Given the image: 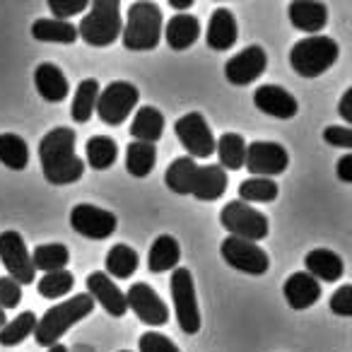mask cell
Wrapping results in <instances>:
<instances>
[{
  "instance_id": "29",
  "label": "cell",
  "mask_w": 352,
  "mask_h": 352,
  "mask_svg": "<svg viewBox=\"0 0 352 352\" xmlns=\"http://www.w3.org/2000/svg\"><path fill=\"white\" fill-rule=\"evenodd\" d=\"M215 150L220 157V166L222 169L236 171L244 166L246 160V140L236 133H222L215 140Z\"/></svg>"
},
{
  "instance_id": "26",
  "label": "cell",
  "mask_w": 352,
  "mask_h": 352,
  "mask_svg": "<svg viewBox=\"0 0 352 352\" xmlns=\"http://www.w3.org/2000/svg\"><path fill=\"white\" fill-rule=\"evenodd\" d=\"M164 133V113L155 107H140L131 123V135L138 142H150L155 145Z\"/></svg>"
},
{
  "instance_id": "45",
  "label": "cell",
  "mask_w": 352,
  "mask_h": 352,
  "mask_svg": "<svg viewBox=\"0 0 352 352\" xmlns=\"http://www.w3.org/2000/svg\"><path fill=\"white\" fill-rule=\"evenodd\" d=\"M193 6V0H169V8H174V10H188V8Z\"/></svg>"
},
{
  "instance_id": "18",
  "label": "cell",
  "mask_w": 352,
  "mask_h": 352,
  "mask_svg": "<svg viewBox=\"0 0 352 352\" xmlns=\"http://www.w3.org/2000/svg\"><path fill=\"white\" fill-rule=\"evenodd\" d=\"M254 104L258 111L275 118H292L299 111V104L294 94H289L280 85H261L254 92Z\"/></svg>"
},
{
  "instance_id": "13",
  "label": "cell",
  "mask_w": 352,
  "mask_h": 352,
  "mask_svg": "<svg viewBox=\"0 0 352 352\" xmlns=\"http://www.w3.org/2000/svg\"><path fill=\"white\" fill-rule=\"evenodd\" d=\"M289 155L280 142L270 140H256L251 145H246V160L244 166L254 176L261 179H270V176H278L287 169Z\"/></svg>"
},
{
  "instance_id": "11",
  "label": "cell",
  "mask_w": 352,
  "mask_h": 352,
  "mask_svg": "<svg viewBox=\"0 0 352 352\" xmlns=\"http://www.w3.org/2000/svg\"><path fill=\"white\" fill-rule=\"evenodd\" d=\"M174 133L188 157H210L215 152V135H212L210 126H208L206 116L198 111L184 113L179 121L174 123Z\"/></svg>"
},
{
  "instance_id": "38",
  "label": "cell",
  "mask_w": 352,
  "mask_h": 352,
  "mask_svg": "<svg viewBox=\"0 0 352 352\" xmlns=\"http://www.w3.org/2000/svg\"><path fill=\"white\" fill-rule=\"evenodd\" d=\"M138 345H140V352H182L179 345L171 342V338L162 336V333H157V331L142 333Z\"/></svg>"
},
{
  "instance_id": "37",
  "label": "cell",
  "mask_w": 352,
  "mask_h": 352,
  "mask_svg": "<svg viewBox=\"0 0 352 352\" xmlns=\"http://www.w3.org/2000/svg\"><path fill=\"white\" fill-rule=\"evenodd\" d=\"M75 285V278L70 270H56V273H44V278L36 285V292L44 299H60L68 294Z\"/></svg>"
},
{
  "instance_id": "31",
  "label": "cell",
  "mask_w": 352,
  "mask_h": 352,
  "mask_svg": "<svg viewBox=\"0 0 352 352\" xmlns=\"http://www.w3.org/2000/svg\"><path fill=\"white\" fill-rule=\"evenodd\" d=\"M97 97H99V82L94 78H87L78 85L73 97V109L70 116L75 123H87L92 118L94 109H97Z\"/></svg>"
},
{
  "instance_id": "15",
  "label": "cell",
  "mask_w": 352,
  "mask_h": 352,
  "mask_svg": "<svg viewBox=\"0 0 352 352\" xmlns=\"http://www.w3.org/2000/svg\"><path fill=\"white\" fill-rule=\"evenodd\" d=\"M126 307L147 326H164L169 321V309L162 297L147 283H135L126 292Z\"/></svg>"
},
{
  "instance_id": "20",
  "label": "cell",
  "mask_w": 352,
  "mask_h": 352,
  "mask_svg": "<svg viewBox=\"0 0 352 352\" xmlns=\"http://www.w3.org/2000/svg\"><path fill=\"white\" fill-rule=\"evenodd\" d=\"M287 15L294 30L307 32L316 36L328 25V8L326 3H311V0H294L287 6Z\"/></svg>"
},
{
  "instance_id": "21",
  "label": "cell",
  "mask_w": 352,
  "mask_h": 352,
  "mask_svg": "<svg viewBox=\"0 0 352 352\" xmlns=\"http://www.w3.org/2000/svg\"><path fill=\"white\" fill-rule=\"evenodd\" d=\"M34 87L41 94V99L51 104L63 102L70 94V85L68 78L63 75V70L56 63H39L34 70Z\"/></svg>"
},
{
  "instance_id": "32",
  "label": "cell",
  "mask_w": 352,
  "mask_h": 352,
  "mask_svg": "<svg viewBox=\"0 0 352 352\" xmlns=\"http://www.w3.org/2000/svg\"><path fill=\"white\" fill-rule=\"evenodd\" d=\"M70 263V251L65 244H39L32 254V265L34 270L41 273H56V270H65Z\"/></svg>"
},
{
  "instance_id": "4",
  "label": "cell",
  "mask_w": 352,
  "mask_h": 352,
  "mask_svg": "<svg viewBox=\"0 0 352 352\" xmlns=\"http://www.w3.org/2000/svg\"><path fill=\"white\" fill-rule=\"evenodd\" d=\"M162 30H164V22H162L160 6H155L150 0L131 3L126 25L121 30L123 46L128 51H152L160 44Z\"/></svg>"
},
{
  "instance_id": "30",
  "label": "cell",
  "mask_w": 352,
  "mask_h": 352,
  "mask_svg": "<svg viewBox=\"0 0 352 352\" xmlns=\"http://www.w3.org/2000/svg\"><path fill=\"white\" fill-rule=\"evenodd\" d=\"M157 162V147L150 142H138L133 140L126 147V171L135 179H145Z\"/></svg>"
},
{
  "instance_id": "17",
  "label": "cell",
  "mask_w": 352,
  "mask_h": 352,
  "mask_svg": "<svg viewBox=\"0 0 352 352\" xmlns=\"http://www.w3.org/2000/svg\"><path fill=\"white\" fill-rule=\"evenodd\" d=\"M87 294L92 297L94 304H102L109 316H123V314L128 311L126 294H123L121 287H116V283H113L107 273H102V270L87 275Z\"/></svg>"
},
{
  "instance_id": "6",
  "label": "cell",
  "mask_w": 352,
  "mask_h": 352,
  "mask_svg": "<svg viewBox=\"0 0 352 352\" xmlns=\"http://www.w3.org/2000/svg\"><path fill=\"white\" fill-rule=\"evenodd\" d=\"M340 56V46L333 36H304L289 49V65L302 78H318Z\"/></svg>"
},
{
  "instance_id": "27",
  "label": "cell",
  "mask_w": 352,
  "mask_h": 352,
  "mask_svg": "<svg viewBox=\"0 0 352 352\" xmlns=\"http://www.w3.org/2000/svg\"><path fill=\"white\" fill-rule=\"evenodd\" d=\"M32 36L36 41H51V44H75L78 41V27L68 20L41 17L32 25Z\"/></svg>"
},
{
  "instance_id": "36",
  "label": "cell",
  "mask_w": 352,
  "mask_h": 352,
  "mask_svg": "<svg viewBox=\"0 0 352 352\" xmlns=\"http://www.w3.org/2000/svg\"><path fill=\"white\" fill-rule=\"evenodd\" d=\"M280 193L278 184L273 179H261V176H251L246 182L239 184V198L241 203H270L275 201Z\"/></svg>"
},
{
  "instance_id": "8",
  "label": "cell",
  "mask_w": 352,
  "mask_h": 352,
  "mask_svg": "<svg viewBox=\"0 0 352 352\" xmlns=\"http://www.w3.org/2000/svg\"><path fill=\"white\" fill-rule=\"evenodd\" d=\"M138 99H140V92H138L135 85L126 82V80H116V82L99 89L94 111L107 126H121L133 113V109L138 107Z\"/></svg>"
},
{
  "instance_id": "40",
  "label": "cell",
  "mask_w": 352,
  "mask_h": 352,
  "mask_svg": "<svg viewBox=\"0 0 352 352\" xmlns=\"http://www.w3.org/2000/svg\"><path fill=\"white\" fill-rule=\"evenodd\" d=\"M22 302V285H17L12 278H0V309L6 311V309L12 307H20Z\"/></svg>"
},
{
  "instance_id": "34",
  "label": "cell",
  "mask_w": 352,
  "mask_h": 352,
  "mask_svg": "<svg viewBox=\"0 0 352 352\" xmlns=\"http://www.w3.org/2000/svg\"><path fill=\"white\" fill-rule=\"evenodd\" d=\"M85 152H87V164L92 169L102 171V169H109V166L116 162L118 157V147L116 142L111 140L109 135H94L87 140L85 145Z\"/></svg>"
},
{
  "instance_id": "7",
  "label": "cell",
  "mask_w": 352,
  "mask_h": 352,
  "mask_svg": "<svg viewBox=\"0 0 352 352\" xmlns=\"http://www.w3.org/2000/svg\"><path fill=\"white\" fill-rule=\"evenodd\" d=\"M171 299H174V311L176 321L186 336L201 331V309H198L196 299V285H193V275L188 268H174L171 273Z\"/></svg>"
},
{
  "instance_id": "12",
  "label": "cell",
  "mask_w": 352,
  "mask_h": 352,
  "mask_svg": "<svg viewBox=\"0 0 352 352\" xmlns=\"http://www.w3.org/2000/svg\"><path fill=\"white\" fill-rule=\"evenodd\" d=\"M220 254L230 268L246 275H263L270 268L268 254L263 249H258V244H254V241L227 236L220 246Z\"/></svg>"
},
{
  "instance_id": "2",
  "label": "cell",
  "mask_w": 352,
  "mask_h": 352,
  "mask_svg": "<svg viewBox=\"0 0 352 352\" xmlns=\"http://www.w3.org/2000/svg\"><path fill=\"white\" fill-rule=\"evenodd\" d=\"M39 162L44 179L54 186H68L82 179L85 162L75 152V131L65 126H56L41 138Z\"/></svg>"
},
{
  "instance_id": "41",
  "label": "cell",
  "mask_w": 352,
  "mask_h": 352,
  "mask_svg": "<svg viewBox=\"0 0 352 352\" xmlns=\"http://www.w3.org/2000/svg\"><path fill=\"white\" fill-rule=\"evenodd\" d=\"M331 311L342 318L352 316V285H342V287H338L336 292H333Z\"/></svg>"
},
{
  "instance_id": "44",
  "label": "cell",
  "mask_w": 352,
  "mask_h": 352,
  "mask_svg": "<svg viewBox=\"0 0 352 352\" xmlns=\"http://www.w3.org/2000/svg\"><path fill=\"white\" fill-rule=\"evenodd\" d=\"M338 111H340V118L347 123V128H350V126H352V87H350V89H345V94H342Z\"/></svg>"
},
{
  "instance_id": "24",
  "label": "cell",
  "mask_w": 352,
  "mask_h": 352,
  "mask_svg": "<svg viewBox=\"0 0 352 352\" xmlns=\"http://www.w3.org/2000/svg\"><path fill=\"white\" fill-rule=\"evenodd\" d=\"M162 32H164V39L169 44V49L186 51L201 36V22H198V17L188 15V12H179V15L166 22V27Z\"/></svg>"
},
{
  "instance_id": "16",
  "label": "cell",
  "mask_w": 352,
  "mask_h": 352,
  "mask_svg": "<svg viewBox=\"0 0 352 352\" xmlns=\"http://www.w3.org/2000/svg\"><path fill=\"white\" fill-rule=\"evenodd\" d=\"M265 65H268L265 51L261 46H246L225 63V78L236 87H246L265 73Z\"/></svg>"
},
{
  "instance_id": "9",
  "label": "cell",
  "mask_w": 352,
  "mask_h": 352,
  "mask_svg": "<svg viewBox=\"0 0 352 352\" xmlns=\"http://www.w3.org/2000/svg\"><path fill=\"white\" fill-rule=\"evenodd\" d=\"M220 222L230 236L236 239H246V241H261L268 236L270 227H268V217L263 212H258L256 208L246 206L241 201H232L222 208L220 212Z\"/></svg>"
},
{
  "instance_id": "14",
  "label": "cell",
  "mask_w": 352,
  "mask_h": 352,
  "mask_svg": "<svg viewBox=\"0 0 352 352\" xmlns=\"http://www.w3.org/2000/svg\"><path fill=\"white\" fill-rule=\"evenodd\" d=\"M70 227L87 239H109L116 232L118 217L92 203H80L70 210Z\"/></svg>"
},
{
  "instance_id": "39",
  "label": "cell",
  "mask_w": 352,
  "mask_h": 352,
  "mask_svg": "<svg viewBox=\"0 0 352 352\" xmlns=\"http://www.w3.org/2000/svg\"><path fill=\"white\" fill-rule=\"evenodd\" d=\"M87 0H49V10L54 20H65V17H75L87 12Z\"/></svg>"
},
{
  "instance_id": "43",
  "label": "cell",
  "mask_w": 352,
  "mask_h": 352,
  "mask_svg": "<svg viewBox=\"0 0 352 352\" xmlns=\"http://www.w3.org/2000/svg\"><path fill=\"white\" fill-rule=\"evenodd\" d=\"M338 179H340L342 184H352V155L350 152L338 160Z\"/></svg>"
},
{
  "instance_id": "23",
  "label": "cell",
  "mask_w": 352,
  "mask_h": 352,
  "mask_svg": "<svg viewBox=\"0 0 352 352\" xmlns=\"http://www.w3.org/2000/svg\"><path fill=\"white\" fill-rule=\"evenodd\" d=\"M239 39V27L236 20L227 8H217L210 15V25H208L206 41L212 51H230Z\"/></svg>"
},
{
  "instance_id": "10",
  "label": "cell",
  "mask_w": 352,
  "mask_h": 352,
  "mask_svg": "<svg viewBox=\"0 0 352 352\" xmlns=\"http://www.w3.org/2000/svg\"><path fill=\"white\" fill-rule=\"evenodd\" d=\"M0 263L6 265L8 278L17 285H32L36 278V270L32 265V254L25 244V236L15 230L0 232Z\"/></svg>"
},
{
  "instance_id": "19",
  "label": "cell",
  "mask_w": 352,
  "mask_h": 352,
  "mask_svg": "<svg viewBox=\"0 0 352 352\" xmlns=\"http://www.w3.org/2000/svg\"><path fill=\"white\" fill-rule=\"evenodd\" d=\"M283 294L285 302L292 309L302 311V309H309L321 299V285L311 278L309 273L299 270V273H292L283 285Z\"/></svg>"
},
{
  "instance_id": "42",
  "label": "cell",
  "mask_w": 352,
  "mask_h": 352,
  "mask_svg": "<svg viewBox=\"0 0 352 352\" xmlns=\"http://www.w3.org/2000/svg\"><path fill=\"white\" fill-rule=\"evenodd\" d=\"M323 140L333 147H342V150H352V128L347 126H328L323 131Z\"/></svg>"
},
{
  "instance_id": "22",
  "label": "cell",
  "mask_w": 352,
  "mask_h": 352,
  "mask_svg": "<svg viewBox=\"0 0 352 352\" xmlns=\"http://www.w3.org/2000/svg\"><path fill=\"white\" fill-rule=\"evenodd\" d=\"M304 273L311 275L316 283H338L345 273L342 258L331 249H311L304 256Z\"/></svg>"
},
{
  "instance_id": "28",
  "label": "cell",
  "mask_w": 352,
  "mask_h": 352,
  "mask_svg": "<svg viewBox=\"0 0 352 352\" xmlns=\"http://www.w3.org/2000/svg\"><path fill=\"white\" fill-rule=\"evenodd\" d=\"M138 251L131 249L128 244H116L109 249L107 261H104V268H107L109 278H118V280H128L133 273L138 270Z\"/></svg>"
},
{
  "instance_id": "25",
  "label": "cell",
  "mask_w": 352,
  "mask_h": 352,
  "mask_svg": "<svg viewBox=\"0 0 352 352\" xmlns=\"http://www.w3.org/2000/svg\"><path fill=\"white\" fill-rule=\"evenodd\" d=\"M182 261V246L171 234H160L150 246V254H147V268L152 273H166V270H174Z\"/></svg>"
},
{
  "instance_id": "3",
  "label": "cell",
  "mask_w": 352,
  "mask_h": 352,
  "mask_svg": "<svg viewBox=\"0 0 352 352\" xmlns=\"http://www.w3.org/2000/svg\"><path fill=\"white\" fill-rule=\"evenodd\" d=\"M94 309V302L87 292L75 294V297L65 299L63 304H56L41 318H36V328H34V340L41 347H51L70 331L78 321L87 318Z\"/></svg>"
},
{
  "instance_id": "33",
  "label": "cell",
  "mask_w": 352,
  "mask_h": 352,
  "mask_svg": "<svg viewBox=\"0 0 352 352\" xmlns=\"http://www.w3.org/2000/svg\"><path fill=\"white\" fill-rule=\"evenodd\" d=\"M0 164H6L8 169L22 171L30 164V147H27L25 138L15 135V133H3L0 135Z\"/></svg>"
},
{
  "instance_id": "47",
  "label": "cell",
  "mask_w": 352,
  "mask_h": 352,
  "mask_svg": "<svg viewBox=\"0 0 352 352\" xmlns=\"http://www.w3.org/2000/svg\"><path fill=\"white\" fill-rule=\"evenodd\" d=\"M6 323H8V318H6V311H3V309H0V328L6 326Z\"/></svg>"
},
{
  "instance_id": "5",
  "label": "cell",
  "mask_w": 352,
  "mask_h": 352,
  "mask_svg": "<svg viewBox=\"0 0 352 352\" xmlns=\"http://www.w3.org/2000/svg\"><path fill=\"white\" fill-rule=\"evenodd\" d=\"M121 6L116 0H94L78 25V36L89 46H111L121 36Z\"/></svg>"
},
{
  "instance_id": "1",
  "label": "cell",
  "mask_w": 352,
  "mask_h": 352,
  "mask_svg": "<svg viewBox=\"0 0 352 352\" xmlns=\"http://www.w3.org/2000/svg\"><path fill=\"white\" fill-rule=\"evenodd\" d=\"M164 184L179 196H196L198 201H217L227 191V171L220 164L198 166L191 157H179L164 171Z\"/></svg>"
},
{
  "instance_id": "35",
  "label": "cell",
  "mask_w": 352,
  "mask_h": 352,
  "mask_svg": "<svg viewBox=\"0 0 352 352\" xmlns=\"http://www.w3.org/2000/svg\"><path fill=\"white\" fill-rule=\"evenodd\" d=\"M36 328V314L34 311H22L20 316H15L12 321H8L6 326L0 328V345L12 347L20 345L22 340L34 333Z\"/></svg>"
},
{
  "instance_id": "48",
  "label": "cell",
  "mask_w": 352,
  "mask_h": 352,
  "mask_svg": "<svg viewBox=\"0 0 352 352\" xmlns=\"http://www.w3.org/2000/svg\"><path fill=\"white\" fill-rule=\"evenodd\" d=\"M121 352H131V350H121Z\"/></svg>"
},
{
  "instance_id": "46",
  "label": "cell",
  "mask_w": 352,
  "mask_h": 352,
  "mask_svg": "<svg viewBox=\"0 0 352 352\" xmlns=\"http://www.w3.org/2000/svg\"><path fill=\"white\" fill-rule=\"evenodd\" d=\"M49 352H68V347L60 345V342H56V345H51V347H49Z\"/></svg>"
}]
</instances>
